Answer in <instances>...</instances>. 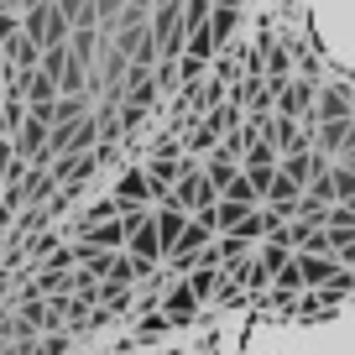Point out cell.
<instances>
[{"label":"cell","instance_id":"cell-1","mask_svg":"<svg viewBox=\"0 0 355 355\" xmlns=\"http://www.w3.org/2000/svg\"><path fill=\"white\" fill-rule=\"evenodd\" d=\"M261 0H0V277L189 94Z\"/></svg>","mask_w":355,"mask_h":355}]
</instances>
